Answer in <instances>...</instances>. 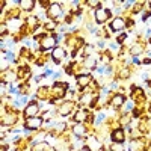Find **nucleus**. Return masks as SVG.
Returning <instances> with one entry per match:
<instances>
[{
  "mask_svg": "<svg viewBox=\"0 0 151 151\" xmlns=\"http://www.w3.org/2000/svg\"><path fill=\"white\" fill-rule=\"evenodd\" d=\"M60 14H62V9L58 3H52L48 6V17L50 18H58V17H60Z\"/></svg>",
  "mask_w": 151,
  "mask_h": 151,
  "instance_id": "obj_1",
  "label": "nucleus"
},
{
  "mask_svg": "<svg viewBox=\"0 0 151 151\" xmlns=\"http://www.w3.org/2000/svg\"><path fill=\"white\" fill-rule=\"evenodd\" d=\"M94 65H95V60L94 59H88L86 60V68H94Z\"/></svg>",
  "mask_w": 151,
  "mask_h": 151,
  "instance_id": "obj_16",
  "label": "nucleus"
},
{
  "mask_svg": "<svg viewBox=\"0 0 151 151\" xmlns=\"http://www.w3.org/2000/svg\"><path fill=\"white\" fill-rule=\"evenodd\" d=\"M64 56H65V50L62 47H56L53 50V59H55V62H60L62 59H64Z\"/></svg>",
  "mask_w": 151,
  "mask_h": 151,
  "instance_id": "obj_7",
  "label": "nucleus"
},
{
  "mask_svg": "<svg viewBox=\"0 0 151 151\" xmlns=\"http://www.w3.org/2000/svg\"><path fill=\"white\" fill-rule=\"evenodd\" d=\"M79 151H89V150H88V148H82V150H79Z\"/></svg>",
  "mask_w": 151,
  "mask_h": 151,
  "instance_id": "obj_23",
  "label": "nucleus"
},
{
  "mask_svg": "<svg viewBox=\"0 0 151 151\" xmlns=\"http://www.w3.org/2000/svg\"><path fill=\"white\" fill-rule=\"evenodd\" d=\"M14 121H15V116H8L6 118V124H12Z\"/></svg>",
  "mask_w": 151,
  "mask_h": 151,
  "instance_id": "obj_19",
  "label": "nucleus"
},
{
  "mask_svg": "<svg viewBox=\"0 0 151 151\" xmlns=\"http://www.w3.org/2000/svg\"><path fill=\"white\" fill-rule=\"evenodd\" d=\"M55 45H56V38H53V36L45 38V40H42V42H41V48H42V50L53 48Z\"/></svg>",
  "mask_w": 151,
  "mask_h": 151,
  "instance_id": "obj_5",
  "label": "nucleus"
},
{
  "mask_svg": "<svg viewBox=\"0 0 151 151\" xmlns=\"http://www.w3.org/2000/svg\"><path fill=\"white\" fill-rule=\"evenodd\" d=\"M127 74H129V71H127V70H122V71H121V77H125Z\"/></svg>",
  "mask_w": 151,
  "mask_h": 151,
  "instance_id": "obj_21",
  "label": "nucleus"
},
{
  "mask_svg": "<svg viewBox=\"0 0 151 151\" xmlns=\"http://www.w3.org/2000/svg\"><path fill=\"white\" fill-rule=\"evenodd\" d=\"M112 150H113V151H121V144H118V142L113 144V145H112Z\"/></svg>",
  "mask_w": 151,
  "mask_h": 151,
  "instance_id": "obj_18",
  "label": "nucleus"
},
{
  "mask_svg": "<svg viewBox=\"0 0 151 151\" xmlns=\"http://www.w3.org/2000/svg\"><path fill=\"white\" fill-rule=\"evenodd\" d=\"M74 119H76V121H79V122L85 121V119H86V112H85V110L77 112V113H76V116H74Z\"/></svg>",
  "mask_w": 151,
  "mask_h": 151,
  "instance_id": "obj_14",
  "label": "nucleus"
},
{
  "mask_svg": "<svg viewBox=\"0 0 151 151\" xmlns=\"http://www.w3.org/2000/svg\"><path fill=\"white\" fill-rule=\"evenodd\" d=\"M91 100H92V95L88 94V95H85V97L80 100V101H82V103H88V101H91Z\"/></svg>",
  "mask_w": 151,
  "mask_h": 151,
  "instance_id": "obj_17",
  "label": "nucleus"
},
{
  "mask_svg": "<svg viewBox=\"0 0 151 151\" xmlns=\"http://www.w3.org/2000/svg\"><path fill=\"white\" fill-rule=\"evenodd\" d=\"M71 109H73V103H71V101H68V103H65L64 106H62V107L59 109V113H60V115H67V113H70V112H71Z\"/></svg>",
  "mask_w": 151,
  "mask_h": 151,
  "instance_id": "obj_10",
  "label": "nucleus"
},
{
  "mask_svg": "<svg viewBox=\"0 0 151 151\" xmlns=\"http://www.w3.org/2000/svg\"><path fill=\"white\" fill-rule=\"evenodd\" d=\"M77 82H79V86L80 88H85L86 85L91 83V76H80V77L77 79Z\"/></svg>",
  "mask_w": 151,
  "mask_h": 151,
  "instance_id": "obj_9",
  "label": "nucleus"
},
{
  "mask_svg": "<svg viewBox=\"0 0 151 151\" xmlns=\"http://www.w3.org/2000/svg\"><path fill=\"white\" fill-rule=\"evenodd\" d=\"M33 5H35L33 0H21V2H20V6H21L23 9H32Z\"/></svg>",
  "mask_w": 151,
  "mask_h": 151,
  "instance_id": "obj_13",
  "label": "nucleus"
},
{
  "mask_svg": "<svg viewBox=\"0 0 151 151\" xmlns=\"http://www.w3.org/2000/svg\"><path fill=\"white\" fill-rule=\"evenodd\" d=\"M109 15H110V12H109L107 9L100 8V9H97V11H95V18H97V21H98V23L106 21V20L109 18Z\"/></svg>",
  "mask_w": 151,
  "mask_h": 151,
  "instance_id": "obj_3",
  "label": "nucleus"
},
{
  "mask_svg": "<svg viewBox=\"0 0 151 151\" xmlns=\"http://www.w3.org/2000/svg\"><path fill=\"white\" fill-rule=\"evenodd\" d=\"M55 27V23H48L47 24V29H53Z\"/></svg>",
  "mask_w": 151,
  "mask_h": 151,
  "instance_id": "obj_22",
  "label": "nucleus"
},
{
  "mask_svg": "<svg viewBox=\"0 0 151 151\" xmlns=\"http://www.w3.org/2000/svg\"><path fill=\"white\" fill-rule=\"evenodd\" d=\"M41 124H42V119H41V118L33 116V118H29V119L26 121V127H27V129H32V130H36V129L41 127Z\"/></svg>",
  "mask_w": 151,
  "mask_h": 151,
  "instance_id": "obj_2",
  "label": "nucleus"
},
{
  "mask_svg": "<svg viewBox=\"0 0 151 151\" xmlns=\"http://www.w3.org/2000/svg\"><path fill=\"white\" fill-rule=\"evenodd\" d=\"M112 139H113V142L122 144L124 142V130L122 129H116L115 132L112 133Z\"/></svg>",
  "mask_w": 151,
  "mask_h": 151,
  "instance_id": "obj_6",
  "label": "nucleus"
},
{
  "mask_svg": "<svg viewBox=\"0 0 151 151\" xmlns=\"http://www.w3.org/2000/svg\"><path fill=\"white\" fill-rule=\"evenodd\" d=\"M122 103H124V95H115L112 98V104L115 107H119Z\"/></svg>",
  "mask_w": 151,
  "mask_h": 151,
  "instance_id": "obj_12",
  "label": "nucleus"
},
{
  "mask_svg": "<svg viewBox=\"0 0 151 151\" xmlns=\"http://www.w3.org/2000/svg\"><path fill=\"white\" fill-rule=\"evenodd\" d=\"M124 26H125V23H124L122 18H115V20L112 21V24H110V27H112L113 30H122Z\"/></svg>",
  "mask_w": 151,
  "mask_h": 151,
  "instance_id": "obj_8",
  "label": "nucleus"
},
{
  "mask_svg": "<svg viewBox=\"0 0 151 151\" xmlns=\"http://www.w3.org/2000/svg\"><path fill=\"white\" fill-rule=\"evenodd\" d=\"M35 151H45V147H42V145H38V147L35 148Z\"/></svg>",
  "mask_w": 151,
  "mask_h": 151,
  "instance_id": "obj_20",
  "label": "nucleus"
},
{
  "mask_svg": "<svg viewBox=\"0 0 151 151\" xmlns=\"http://www.w3.org/2000/svg\"><path fill=\"white\" fill-rule=\"evenodd\" d=\"M38 110H40L38 104H35V103H30V104H29L26 109H24V115H26L27 118H33V116H36Z\"/></svg>",
  "mask_w": 151,
  "mask_h": 151,
  "instance_id": "obj_4",
  "label": "nucleus"
},
{
  "mask_svg": "<svg viewBox=\"0 0 151 151\" xmlns=\"http://www.w3.org/2000/svg\"><path fill=\"white\" fill-rule=\"evenodd\" d=\"M73 132H74L76 136H83L85 132H86V129L83 127L82 124H77V125H74V127H73Z\"/></svg>",
  "mask_w": 151,
  "mask_h": 151,
  "instance_id": "obj_11",
  "label": "nucleus"
},
{
  "mask_svg": "<svg viewBox=\"0 0 151 151\" xmlns=\"http://www.w3.org/2000/svg\"><path fill=\"white\" fill-rule=\"evenodd\" d=\"M139 150H141V145H139V142H136V141L130 142V151H139Z\"/></svg>",
  "mask_w": 151,
  "mask_h": 151,
  "instance_id": "obj_15",
  "label": "nucleus"
}]
</instances>
